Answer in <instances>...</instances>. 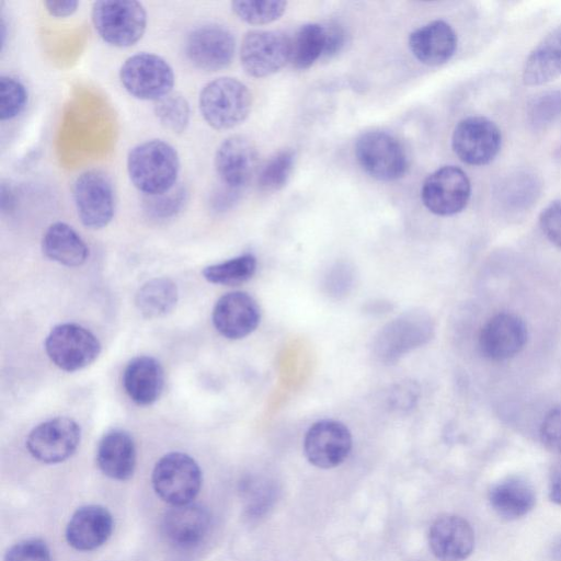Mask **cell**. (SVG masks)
<instances>
[{
	"instance_id": "ba28073f",
	"label": "cell",
	"mask_w": 561,
	"mask_h": 561,
	"mask_svg": "<svg viewBox=\"0 0 561 561\" xmlns=\"http://www.w3.org/2000/svg\"><path fill=\"white\" fill-rule=\"evenodd\" d=\"M433 335V322L422 311H410L385 325L374 343L376 355L386 363L394 362L425 344Z\"/></svg>"
},
{
	"instance_id": "5bb4252c",
	"label": "cell",
	"mask_w": 561,
	"mask_h": 561,
	"mask_svg": "<svg viewBox=\"0 0 561 561\" xmlns=\"http://www.w3.org/2000/svg\"><path fill=\"white\" fill-rule=\"evenodd\" d=\"M236 42L229 30L218 24H204L192 30L185 41V55L198 69L217 71L226 68L234 56Z\"/></svg>"
},
{
	"instance_id": "484cf974",
	"label": "cell",
	"mask_w": 561,
	"mask_h": 561,
	"mask_svg": "<svg viewBox=\"0 0 561 561\" xmlns=\"http://www.w3.org/2000/svg\"><path fill=\"white\" fill-rule=\"evenodd\" d=\"M561 76V24L553 28L528 55L523 80L527 85L548 83Z\"/></svg>"
},
{
	"instance_id": "4316f807",
	"label": "cell",
	"mask_w": 561,
	"mask_h": 561,
	"mask_svg": "<svg viewBox=\"0 0 561 561\" xmlns=\"http://www.w3.org/2000/svg\"><path fill=\"white\" fill-rule=\"evenodd\" d=\"M42 250L48 259L70 267L82 265L89 255V249L77 231L60 221L45 231Z\"/></svg>"
},
{
	"instance_id": "ffe728a7",
	"label": "cell",
	"mask_w": 561,
	"mask_h": 561,
	"mask_svg": "<svg viewBox=\"0 0 561 561\" xmlns=\"http://www.w3.org/2000/svg\"><path fill=\"white\" fill-rule=\"evenodd\" d=\"M210 527V515L199 504L173 505L162 519V534L167 541L179 548L199 543Z\"/></svg>"
},
{
	"instance_id": "b9f144b4",
	"label": "cell",
	"mask_w": 561,
	"mask_h": 561,
	"mask_svg": "<svg viewBox=\"0 0 561 561\" xmlns=\"http://www.w3.org/2000/svg\"><path fill=\"white\" fill-rule=\"evenodd\" d=\"M548 493L551 502L561 505V463L557 465L550 474Z\"/></svg>"
},
{
	"instance_id": "f35d334b",
	"label": "cell",
	"mask_w": 561,
	"mask_h": 561,
	"mask_svg": "<svg viewBox=\"0 0 561 561\" xmlns=\"http://www.w3.org/2000/svg\"><path fill=\"white\" fill-rule=\"evenodd\" d=\"M539 226L547 239L561 248V201L551 202L540 213Z\"/></svg>"
},
{
	"instance_id": "7c38bea8",
	"label": "cell",
	"mask_w": 561,
	"mask_h": 561,
	"mask_svg": "<svg viewBox=\"0 0 561 561\" xmlns=\"http://www.w3.org/2000/svg\"><path fill=\"white\" fill-rule=\"evenodd\" d=\"M470 193L471 185L467 174L455 165H445L427 176L421 197L431 213L451 216L466 207Z\"/></svg>"
},
{
	"instance_id": "7402d4cb",
	"label": "cell",
	"mask_w": 561,
	"mask_h": 561,
	"mask_svg": "<svg viewBox=\"0 0 561 561\" xmlns=\"http://www.w3.org/2000/svg\"><path fill=\"white\" fill-rule=\"evenodd\" d=\"M409 47L422 64L439 66L455 54L457 35L447 22L436 20L412 32L409 37Z\"/></svg>"
},
{
	"instance_id": "d6986e66",
	"label": "cell",
	"mask_w": 561,
	"mask_h": 561,
	"mask_svg": "<svg viewBox=\"0 0 561 561\" xmlns=\"http://www.w3.org/2000/svg\"><path fill=\"white\" fill-rule=\"evenodd\" d=\"M257 162L253 142L245 136L234 135L225 139L215 154V169L229 188L240 190L252 178Z\"/></svg>"
},
{
	"instance_id": "603a6c76",
	"label": "cell",
	"mask_w": 561,
	"mask_h": 561,
	"mask_svg": "<svg viewBox=\"0 0 561 561\" xmlns=\"http://www.w3.org/2000/svg\"><path fill=\"white\" fill-rule=\"evenodd\" d=\"M96 462L106 477L118 481L129 479L136 467V447L130 434L119 428L106 432L98 445Z\"/></svg>"
},
{
	"instance_id": "ee69618b",
	"label": "cell",
	"mask_w": 561,
	"mask_h": 561,
	"mask_svg": "<svg viewBox=\"0 0 561 561\" xmlns=\"http://www.w3.org/2000/svg\"><path fill=\"white\" fill-rule=\"evenodd\" d=\"M550 554L554 561H561V535L551 543Z\"/></svg>"
},
{
	"instance_id": "8d00e7d4",
	"label": "cell",
	"mask_w": 561,
	"mask_h": 561,
	"mask_svg": "<svg viewBox=\"0 0 561 561\" xmlns=\"http://www.w3.org/2000/svg\"><path fill=\"white\" fill-rule=\"evenodd\" d=\"M4 561H51V556L43 540L30 538L11 546Z\"/></svg>"
},
{
	"instance_id": "8fae6325",
	"label": "cell",
	"mask_w": 561,
	"mask_h": 561,
	"mask_svg": "<svg viewBox=\"0 0 561 561\" xmlns=\"http://www.w3.org/2000/svg\"><path fill=\"white\" fill-rule=\"evenodd\" d=\"M81 439L79 424L66 416L39 423L26 438L28 453L44 463L65 461L77 450Z\"/></svg>"
},
{
	"instance_id": "836d02e7",
	"label": "cell",
	"mask_w": 561,
	"mask_h": 561,
	"mask_svg": "<svg viewBox=\"0 0 561 561\" xmlns=\"http://www.w3.org/2000/svg\"><path fill=\"white\" fill-rule=\"evenodd\" d=\"M27 92L24 84L11 76L0 77V118L16 117L25 107Z\"/></svg>"
},
{
	"instance_id": "d4e9b609",
	"label": "cell",
	"mask_w": 561,
	"mask_h": 561,
	"mask_svg": "<svg viewBox=\"0 0 561 561\" xmlns=\"http://www.w3.org/2000/svg\"><path fill=\"white\" fill-rule=\"evenodd\" d=\"M488 500L500 517L515 520L534 510L537 496L533 484L526 479L507 477L490 488Z\"/></svg>"
},
{
	"instance_id": "8992f818",
	"label": "cell",
	"mask_w": 561,
	"mask_h": 561,
	"mask_svg": "<svg viewBox=\"0 0 561 561\" xmlns=\"http://www.w3.org/2000/svg\"><path fill=\"white\" fill-rule=\"evenodd\" d=\"M356 159L362 169L379 181H394L408 168L407 153L392 135L374 130L362 134L355 145Z\"/></svg>"
},
{
	"instance_id": "74e56055",
	"label": "cell",
	"mask_w": 561,
	"mask_h": 561,
	"mask_svg": "<svg viewBox=\"0 0 561 561\" xmlns=\"http://www.w3.org/2000/svg\"><path fill=\"white\" fill-rule=\"evenodd\" d=\"M539 436L548 450L561 455V404L546 413L540 424Z\"/></svg>"
},
{
	"instance_id": "9a60e30c",
	"label": "cell",
	"mask_w": 561,
	"mask_h": 561,
	"mask_svg": "<svg viewBox=\"0 0 561 561\" xmlns=\"http://www.w3.org/2000/svg\"><path fill=\"white\" fill-rule=\"evenodd\" d=\"M351 449V432L339 421H318L305 435V455L308 461L318 468L329 469L341 465Z\"/></svg>"
},
{
	"instance_id": "83f0119b",
	"label": "cell",
	"mask_w": 561,
	"mask_h": 561,
	"mask_svg": "<svg viewBox=\"0 0 561 561\" xmlns=\"http://www.w3.org/2000/svg\"><path fill=\"white\" fill-rule=\"evenodd\" d=\"M178 298L176 285L170 278L159 277L148 280L138 289L135 305L145 318L156 319L171 312Z\"/></svg>"
},
{
	"instance_id": "52a82bcc",
	"label": "cell",
	"mask_w": 561,
	"mask_h": 561,
	"mask_svg": "<svg viewBox=\"0 0 561 561\" xmlns=\"http://www.w3.org/2000/svg\"><path fill=\"white\" fill-rule=\"evenodd\" d=\"M49 359L65 371H77L92 364L101 352L96 336L77 323L54 327L45 340Z\"/></svg>"
},
{
	"instance_id": "3957f363",
	"label": "cell",
	"mask_w": 561,
	"mask_h": 561,
	"mask_svg": "<svg viewBox=\"0 0 561 561\" xmlns=\"http://www.w3.org/2000/svg\"><path fill=\"white\" fill-rule=\"evenodd\" d=\"M91 18L95 31L110 45L129 47L144 35L147 13L134 0H101L92 5Z\"/></svg>"
},
{
	"instance_id": "5b68a950",
	"label": "cell",
	"mask_w": 561,
	"mask_h": 561,
	"mask_svg": "<svg viewBox=\"0 0 561 561\" xmlns=\"http://www.w3.org/2000/svg\"><path fill=\"white\" fill-rule=\"evenodd\" d=\"M119 79L130 95L154 102L171 93L174 84L171 66L150 53L128 57L121 67Z\"/></svg>"
},
{
	"instance_id": "4dcf8cb0",
	"label": "cell",
	"mask_w": 561,
	"mask_h": 561,
	"mask_svg": "<svg viewBox=\"0 0 561 561\" xmlns=\"http://www.w3.org/2000/svg\"><path fill=\"white\" fill-rule=\"evenodd\" d=\"M153 110L159 123L172 133L184 131L190 123V104L180 93H169L156 101Z\"/></svg>"
},
{
	"instance_id": "44dd1931",
	"label": "cell",
	"mask_w": 561,
	"mask_h": 561,
	"mask_svg": "<svg viewBox=\"0 0 561 561\" xmlns=\"http://www.w3.org/2000/svg\"><path fill=\"white\" fill-rule=\"evenodd\" d=\"M113 517L101 505L78 508L66 527L68 543L80 551H90L107 541L113 531Z\"/></svg>"
},
{
	"instance_id": "7a4b0ae2",
	"label": "cell",
	"mask_w": 561,
	"mask_h": 561,
	"mask_svg": "<svg viewBox=\"0 0 561 561\" xmlns=\"http://www.w3.org/2000/svg\"><path fill=\"white\" fill-rule=\"evenodd\" d=\"M198 105L202 116L210 127L225 130L236 127L248 117L252 95L241 81L221 77L203 87Z\"/></svg>"
},
{
	"instance_id": "d6a6232c",
	"label": "cell",
	"mask_w": 561,
	"mask_h": 561,
	"mask_svg": "<svg viewBox=\"0 0 561 561\" xmlns=\"http://www.w3.org/2000/svg\"><path fill=\"white\" fill-rule=\"evenodd\" d=\"M295 154L283 150L273 156L259 174V185L263 191L275 192L288 181L294 168Z\"/></svg>"
},
{
	"instance_id": "ac0fdd59",
	"label": "cell",
	"mask_w": 561,
	"mask_h": 561,
	"mask_svg": "<svg viewBox=\"0 0 561 561\" xmlns=\"http://www.w3.org/2000/svg\"><path fill=\"white\" fill-rule=\"evenodd\" d=\"M474 531L470 523L458 515H443L431 526L428 545L439 561H465L474 549Z\"/></svg>"
},
{
	"instance_id": "30bf717a",
	"label": "cell",
	"mask_w": 561,
	"mask_h": 561,
	"mask_svg": "<svg viewBox=\"0 0 561 561\" xmlns=\"http://www.w3.org/2000/svg\"><path fill=\"white\" fill-rule=\"evenodd\" d=\"M290 46L291 39L279 31H250L240 47L242 68L254 78L271 76L290 60Z\"/></svg>"
},
{
	"instance_id": "cb8c5ba5",
	"label": "cell",
	"mask_w": 561,
	"mask_h": 561,
	"mask_svg": "<svg viewBox=\"0 0 561 561\" xmlns=\"http://www.w3.org/2000/svg\"><path fill=\"white\" fill-rule=\"evenodd\" d=\"M123 385L127 396L138 405H150L161 396L164 373L151 356H137L125 367Z\"/></svg>"
},
{
	"instance_id": "6da1fadb",
	"label": "cell",
	"mask_w": 561,
	"mask_h": 561,
	"mask_svg": "<svg viewBox=\"0 0 561 561\" xmlns=\"http://www.w3.org/2000/svg\"><path fill=\"white\" fill-rule=\"evenodd\" d=\"M179 170L180 160L176 150L160 139L136 145L127 157V171L131 183L148 196L172 190Z\"/></svg>"
},
{
	"instance_id": "f1b7e54d",
	"label": "cell",
	"mask_w": 561,
	"mask_h": 561,
	"mask_svg": "<svg viewBox=\"0 0 561 561\" xmlns=\"http://www.w3.org/2000/svg\"><path fill=\"white\" fill-rule=\"evenodd\" d=\"M325 44L324 25L308 23L297 31L290 46V61L297 69H307L322 58Z\"/></svg>"
},
{
	"instance_id": "e0dca14e",
	"label": "cell",
	"mask_w": 561,
	"mask_h": 561,
	"mask_svg": "<svg viewBox=\"0 0 561 561\" xmlns=\"http://www.w3.org/2000/svg\"><path fill=\"white\" fill-rule=\"evenodd\" d=\"M211 319L214 327L222 336L239 340L257 328L261 311L252 296L244 291H231L217 300Z\"/></svg>"
},
{
	"instance_id": "4fadbf2b",
	"label": "cell",
	"mask_w": 561,
	"mask_h": 561,
	"mask_svg": "<svg viewBox=\"0 0 561 561\" xmlns=\"http://www.w3.org/2000/svg\"><path fill=\"white\" fill-rule=\"evenodd\" d=\"M502 136L499 127L482 116L460 121L454 129L451 146L457 157L470 165H484L500 151Z\"/></svg>"
},
{
	"instance_id": "60d3db41",
	"label": "cell",
	"mask_w": 561,
	"mask_h": 561,
	"mask_svg": "<svg viewBox=\"0 0 561 561\" xmlns=\"http://www.w3.org/2000/svg\"><path fill=\"white\" fill-rule=\"evenodd\" d=\"M44 5L46 7V10L49 12L50 15L57 18H65L76 12L79 2L75 0H48L44 2Z\"/></svg>"
},
{
	"instance_id": "1f68e13d",
	"label": "cell",
	"mask_w": 561,
	"mask_h": 561,
	"mask_svg": "<svg viewBox=\"0 0 561 561\" xmlns=\"http://www.w3.org/2000/svg\"><path fill=\"white\" fill-rule=\"evenodd\" d=\"M287 2L280 0H237L231 2L232 11L242 21L262 25L276 21L286 10Z\"/></svg>"
},
{
	"instance_id": "e575fe53",
	"label": "cell",
	"mask_w": 561,
	"mask_h": 561,
	"mask_svg": "<svg viewBox=\"0 0 561 561\" xmlns=\"http://www.w3.org/2000/svg\"><path fill=\"white\" fill-rule=\"evenodd\" d=\"M561 115V92L549 91L537 95L528 106V118L536 128L553 123Z\"/></svg>"
},
{
	"instance_id": "ab89813d",
	"label": "cell",
	"mask_w": 561,
	"mask_h": 561,
	"mask_svg": "<svg viewBox=\"0 0 561 561\" xmlns=\"http://www.w3.org/2000/svg\"><path fill=\"white\" fill-rule=\"evenodd\" d=\"M325 44L322 58L335 56L344 46L345 33L342 26L336 23L324 25Z\"/></svg>"
},
{
	"instance_id": "d590c367",
	"label": "cell",
	"mask_w": 561,
	"mask_h": 561,
	"mask_svg": "<svg viewBox=\"0 0 561 561\" xmlns=\"http://www.w3.org/2000/svg\"><path fill=\"white\" fill-rule=\"evenodd\" d=\"M186 191L183 187L149 196L145 202L146 213L153 219H168L175 216L184 206Z\"/></svg>"
},
{
	"instance_id": "7bdbcfd3",
	"label": "cell",
	"mask_w": 561,
	"mask_h": 561,
	"mask_svg": "<svg viewBox=\"0 0 561 561\" xmlns=\"http://www.w3.org/2000/svg\"><path fill=\"white\" fill-rule=\"evenodd\" d=\"M15 206V195L10 185L2 183L0 187V207L2 213H11Z\"/></svg>"
},
{
	"instance_id": "277c9868",
	"label": "cell",
	"mask_w": 561,
	"mask_h": 561,
	"mask_svg": "<svg viewBox=\"0 0 561 561\" xmlns=\"http://www.w3.org/2000/svg\"><path fill=\"white\" fill-rule=\"evenodd\" d=\"M198 463L187 454L173 451L161 457L152 471V486L157 495L173 505L191 503L202 486Z\"/></svg>"
},
{
	"instance_id": "2e32d148",
	"label": "cell",
	"mask_w": 561,
	"mask_h": 561,
	"mask_svg": "<svg viewBox=\"0 0 561 561\" xmlns=\"http://www.w3.org/2000/svg\"><path fill=\"white\" fill-rule=\"evenodd\" d=\"M527 337V327L520 317L501 312L483 324L478 345L483 357L501 362L517 355L525 347Z\"/></svg>"
},
{
	"instance_id": "9c48e42d",
	"label": "cell",
	"mask_w": 561,
	"mask_h": 561,
	"mask_svg": "<svg viewBox=\"0 0 561 561\" xmlns=\"http://www.w3.org/2000/svg\"><path fill=\"white\" fill-rule=\"evenodd\" d=\"M73 201L83 226L101 229L110 224L115 211V198L107 175L99 170L81 173L73 184Z\"/></svg>"
},
{
	"instance_id": "f546056e",
	"label": "cell",
	"mask_w": 561,
	"mask_h": 561,
	"mask_svg": "<svg viewBox=\"0 0 561 561\" xmlns=\"http://www.w3.org/2000/svg\"><path fill=\"white\" fill-rule=\"evenodd\" d=\"M255 270V256L245 253L225 262L206 266L203 270V276L213 284L236 286L252 278Z\"/></svg>"
}]
</instances>
